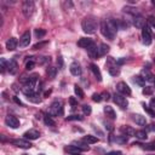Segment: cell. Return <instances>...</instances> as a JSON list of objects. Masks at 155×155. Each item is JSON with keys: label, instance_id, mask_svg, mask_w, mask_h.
Segmentation results:
<instances>
[{"label": "cell", "instance_id": "50", "mask_svg": "<svg viewBox=\"0 0 155 155\" xmlns=\"http://www.w3.org/2000/svg\"><path fill=\"white\" fill-rule=\"evenodd\" d=\"M153 82H154V84H155V76H154V81H153Z\"/></svg>", "mask_w": 155, "mask_h": 155}, {"label": "cell", "instance_id": "36", "mask_svg": "<svg viewBox=\"0 0 155 155\" xmlns=\"http://www.w3.org/2000/svg\"><path fill=\"white\" fill-rule=\"evenodd\" d=\"M135 82H137L139 86H144V84H145V80L139 75V76H135Z\"/></svg>", "mask_w": 155, "mask_h": 155}, {"label": "cell", "instance_id": "15", "mask_svg": "<svg viewBox=\"0 0 155 155\" xmlns=\"http://www.w3.org/2000/svg\"><path fill=\"white\" fill-rule=\"evenodd\" d=\"M132 119H133V121L137 124V125H139V126H145V124H147L145 116H143V115H141V114H133V115H132Z\"/></svg>", "mask_w": 155, "mask_h": 155}, {"label": "cell", "instance_id": "4", "mask_svg": "<svg viewBox=\"0 0 155 155\" xmlns=\"http://www.w3.org/2000/svg\"><path fill=\"white\" fill-rule=\"evenodd\" d=\"M50 115L51 116L63 115V103L61 101H55L50 107Z\"/></svg>", "mask_w": 155, "mask_h": 155}, {"label": "cell", "instance_id": "33", "mask_svg": "<svg viewBox=\"0 0 155 155\" xmlns=\"http://www.w3.org/2000/svg\"><path fill=\"white\" fill-rule=\"evenodd\" d=\"M124 11L127 12V13H131V15H133V16L139 15V13L137 12V10H136L135 7H131V6H125V7H124Z\"/></svg>", "mask_w": 155, "mask_h": 155}, {"label": "cell", "instance_id": "24", "mask_svg": "<svg viewBox=\"0 0 155 155\" xmlns=\"http://www.w3.org/2000/svg\"><path fill=\"white\" fill-rule=\"evenodd\" d=\"M108 52H109V46H108L107 44H101V45H100V47H98L100 57H101V56H106Z\"/></svg>", "mask_w": 155, "mask_h": 155}, {"label": "cell", "instance_id": "19", "mask_svg": "<svg viewBox=\"0 0 155 155\" xmlns=\"http://www.w3.org/2000/svg\"><path fill=\"white\" fill-rule=\"evenodd\" d=\"M104 113L107 114V116H108L109 119H112V120L116 119V113H115V110H114L112 107L106 106V107H104Z\"/></svg>", "mask_w": 155, "mask_h": 155}, {"label": "cell", "instance_id": "51", "mask_svg": "<svg viewBox=\"0 0 155 155\" xmlns=\"http://www.w3.org/2000/svg\"><path fill=\"white\" fill-rule=\"evenodd\" d=\"M39 155H45V154H39Z\"/></svg>", "mask_w": 155, "mask_h": 155}, {"label": "cell", "instance_id": "35", "mask_svg": "<svg viewBox=\"0 0 155 155\" xmlns=\"http://www.w3.org/2000/svg\"><path fill=\"white\" fill-rule=\"evenodd\" d=\"M46 34V32H45V30L44 29H35V35H37V38H39V39H41L44 35Z\"/></svg>", "mask_w": 155, "mask_h": 155}, {"label": "cell", "instance_id": "43", "mask_svg": "<svg viewBox=\"0 0 155 155\" xmlns=\"http://www.w3.org/2000/svg\"><path fill=\"white\" fill-rule=\"evenodd\" d=\"M106 155H122V153L120 150H115V151H110V153H107Z\"/></svg>", "mask_w": 155, "mask_h": 155}, {"label": "cell", "instance_id": "13", "mask_svg": "<svg viewBox=\"0 0 155 155\" xmlns=\"http://www.w3.org/2000/svg\"><path fill=\"white\" fill-rule=\"evenodd\" d=\"M94 44H95L94 40L90 39V38H81V39L78 41V45H79L80 47H82V49H88V47H91Z\"/></svg>", "mask_w": 155, "mask_h": 155}, {"label": "cell", "instance_id": "52", "mask_svg": "<svg viewBox=\"0 0 155 155\" xmlns=\"http://www.w3.org/2000/svg\"><path fill=\"white\" fill-rule=\"evenodd\" d=\"M154 61H155V58H154Z\"/></svg>", "mask_w": 155, "mask_h": 155}, {"label": "cell", "instance_id": "49", "mask_svg": "<svg viewBox=\"0 0 155 155\" xmlns=\"http://www.w3.org/2000/svg\"><path fill=\"white\" fill-rule=\"evenodd\" d=\"M148 130H150V131H155V125H153V124H151V125H149V126H148Z\"/></svg>", "mask_w": 155, "mask_h": 155}, {"label": "cell", "instance_id": "12", "mask_svg": "<svg viewBox=\"0 0 155 155\" xmlns=\"http://www.w3.org/2000/svg\"><path fill=\"white\" fill-rule=\"evenodd\" d=\"M133 25L138 29H143V27L145 25V19L143 16L141 15H137V16H133Z\"/></svg>", "mask_w": 155, "mask_h": 155}, {"label": "cell", "instance_id": "5", "mask_svg": "<svg viewBox=\"0 0 155 155\" xmlns=\"http://www.w3.org/2000/svg\"><path fill=\"white\" fill-rule=\"evenodd\" d=\"M114 98V102L121 108V109H125V108H127V106H129V101H127V98L124 96V95H120V94H115L114 96H113Z\"/></svg>", "mask_w": 155, "mask_h": 155}, {"label": "cell", "instance_id": "32", "mask_svg": "<svg viewBox=\"0 0 155 155\" xmlns=\"http://www.w3.org/2000/svg\"><path fill=\"white\" fill-rule=\"evenodd\" d=\"M7 66H9V62H6L5 58H0V68H1V73H4L7 69Z\"/></svg>", "mask_w": 155, "mask_h": 155}, {"label": "cell", "instance_id": "9", "mask_svg": "<svg viewBox=\"0 0 155 155\" xmlns=\"http://www.w3.org/2000/svg\"><path fill=\"white\" fill-rule=\"evenodd\" d=\"M12 144L18 147V148H22V149H29L32 147V143H30L28 139H13L12 141Z\"/></svg>", "mask_w": 155, "mask_h": 155}, {"label": "cell", "instance_id": "40", "mask_svg": "<svg viewBox=\"0 0 155 155\" xmlns=\"http://www.w3.org/2000/svg\"><path fill=\"white\" fill-rule=\"evenodd\" d=\"M92 100L95 102H101L102 101V95L101 94H94L92 95Z\"/></svg>", "mask_w": 155, "mask_h": 155}, {"label": "cell", "instance_id": "2", "mask_svg": "<svg viewBox=\"0 0 155 155\" xmlns=\"http://www.w3.org/2000/svg\"><path fill=\"white\" fill-rule=\"evenodd\" d=\"M81 27H82V30L85 33L94 34V33H96V30H97L98 23H97L96 18H94V17H86V18L82 19Z\"/></svg>", "mask_w": 155, "mask_h": 155}, {"label": "cell", "instance_id": "38", "mask_svg": "<svg viewBox=\"0 0 155 155\" xmlns=\"http://www.w3.org/2000/svg\"><path fill=\"white\" fill-rule=\"evenodd\" d=\"M82 112H84V114H85V115H90L92 110H91V107H90V106L85 104V106H82Z\"/></svg>", "mask_w": 155, "mask_h": 155}, {"label": "cell", "instance_id": "14", "mask_svg": "<svg viewBox=\"0 0 155 155\" xmlns=\"http://www.w3.org/2000/svg\"><path fill=\"white\" fill-rule=\"evenodd\" d=\"M69 70H70V73L74 75V76H79V75H81V67H80V64L78 63V62H73V63L70 64V67H69Z\"/></svg>", "mask_w": 155, "mask_h": 155}, {"label": "cell", "instance_id": "34", "mask_svg": "<svg viewBox=\"0 0 155 155\" xmlns=\"http://www.w3.org/2000/svg\"><path fill=\"white\" fill-rule=\"evenodd\" d=\"M143 109L145 110V113H148L151 118H155V110L153 109V108H150V107H147L145 104H143Z\"/></svg>", "mask_w": 155, "mask_h": 155}, {"label": "cell", "instance_id": "42", "mask_svg": "<svg viewBox=\"0 0 155 155\" xmlns=\"http://www.w3.org/2000/svg\"><path fill=\"white\" fill-rule=\"evenodd\" d=\"M67 120H82V116H80V115H72V116H68L67 118Z\"/></svg>", "mask_w": 155, "mask_h": 155}, {"label": "cell", "instance_id": "37", "mask_svg": "<svg viewBox=\"0 0 155 155\" xmlns=\"http://www.w3.org/2000/svg\"><path fill=\"white\" fill-rule=\"evenodd\" d=\"M143 94H144L145 96H150V95L153 94V87H150V86L144 87V88H143Z\"/></svg>", "mask_w": 155, "mask_h": 155}, {"label": "cell", "instance_id": "48", "mask_svg": "<svg viewBox=\"0 0 155 155\" xmlns=\"http://www.w3.org/2000/svg\"><path fill=\"white\" fill-rule=\"evenodd\" d=\"M13 101H15V102H16V103H17V104H21V106H22V104H23V103H22V102H21V100H18V98H17V97H13Z\"/></svg>", "mask_w": 155, "mask_h": 155}, {"label": "cell", "instance_id": "10", "mask_svg": "<svg viewBox=\"0 0 155 155\" xmlns=\"http://www.w3.org/2000/svg\"><path fill=\"white\" fill-rule=\"evenodd\" d=\"M29 43H30V32H29V30H27V32H24L22 34V37L19 38V44L18 45L21 47H25V46L29 45Z\"/></svg>", "mask_w": 155, "mask_h": 155}, {"label": "cell", "instance_id": "44", "mask_svg": "<svg viewBox=\"0 0 155 155\" xmlns=\"http://www.w3.org/2000/svg\"><path fill=\"white\" fill-rule=\"evenodd\" d=\"M47 44V41H44V43H40V44H37V45H34V50H38L39 47H41V46H44V45H46Z\"/></svg>", "mask_w": 155, "mask_h": 155}, {"label": "cell", "instance_id": "3", "mask_svg": "<svg viewBox=\"0 0 155 155\" xmlns=\"http://www.w3.org/2000/svg\"><path fill=\"white\" fill-rule=\"evenodd\" d=\"M34 10H35L34 1H32V0H25V1H23V4H22V12H23L24 17H27V18L32 17L33 13H34Z\"/></svg>", "mask_w": 155, "mask_h": 155}, {"label": "cell", "instance_id": "25", "mask_svg": "<svg viewBox=\"0 0 155 155\" xmlns=\"http://www.w3.org/2000/svg\"><path fill=\"white\" fill-rule=\"evenodd\" d=\"M141 76H142L144 80H147V81H154V75H153L149 70H145V69H144V70L142 72V75H141Z\"/></svg>", "mask_w": 155, "mask_h": 155}, {"label": "cell", "instance_id": "46", "mask_svg": "<svg viewBox=\"0 0 155 155\" xmlns=\"http://www.w3.org/2000/svg\"><path fill=\"white\" fill-rule=\"evenodd\" d=\"M149 23L151 24V27H154V28H155V18H154V17H151V16L149 17Z\"/></svg>", "mask_w": 155, "mask_h": 155}, {"label": "cell", "instance_id": "41", "mask_svg": "<svg viewBox=\"0 0 155 155\" xmlns=\"http://www.w3.org/2000/svg\"><path fill=\"white\" fill-rule=\"evenodd\" d=\"M143 148L147 149V150H154L155 149V142L154 143H149V144H144Z\"/></svg>", "mask_w": 155, "mask_h": 155}, {"label": "cell", "instance_id": "7", "mask_svg": "<svg viewBox=\"0 0 155 155\" xmlns=\"http://www.w3.org/2000/svg\"><path fill=\"white\" fill-rule=\"evenodd\" d=\"M116 90L120 95H124V96H130L131 95V88L126 82H122V81L119 82L116 85Z\"/></svg>", "mask_w": 155, "mask_h": 155}, {"label": "cell", "instance_id": "27", "mask_svg": "<svg viewBox=\"0 0 155 155\" xmlns=\"http://www.w3.org/2000/svg\"><path fill=\"white\" fill-rule=\"evenodd\" d=\"M73 144H74L75 147H78V148H79L80 150H82V151H86V150H88V149H90V147H88V144H86V143H84L82 141H81V142H79V141H78V142H74Z\"/></svg>", "mask_w": 155, "mask_h": 155}, {"label": "cell", "instance_id": "8", "mask_svg": "<svg viewBox=\"0 0 155 155\" xmlns=\"http://www.w3.org/2000/svg\"><path fill=\"white\" fill-rule=\"evenodd\" d=\"M5 124H6V126H9L11 129L19 127V120L16 116H13V115H7L5 118Z\"/></svg>", "mask_w": 155, "mask_h": 155}, {"label": "cell", "instance_id": "30", "mask_svg": "<svg viewBox=\"0 0 155 155\" xmlns=\"http://www.w3.org/2000/svg\"><path fill=\"white\" fill-rule=\"evenodd\" d=\"M135 136L138 138V139H147V132L143 131V130H139V131H136L135 132Z\"/></svg>", "mask_w": 155, "mask_h": 155}, {"label": "cell", "instance_id": "23", "mask_svg": "<svg viewBox=\"0 0 155 155\" xmlns=\"http://www.w3.org/2000/svg\"><path fill=\"white\" fill-rule=\"evenodd\" d=\"M121 131L124 132V135L127 136V137L135 136V132H136V131H135L132 127H130V126H122V127H121Z\"/></svg>", "mask_w": 155, "mask_h": 155}, {"label": "cell", "instance_id": "20", "mask_svg": "<svg viewBox=\"0 0 155 155\" xmlns=\"http://www.w3.org/2000/svg\"><path fill=\"white\" fill-rule=\"evenodd\" d=\"M100 139L96 137V136H91V135H87L82 138V142L86 143V144H94V143H97Z\"/></svg>", "mask_w": 155, "mask_h": 155}, {"label": "cell", "instance_id": "6", "mask_svg": "<svg viewBox=\"0 0 155 155\" xmlns=\"http://www.w3.org/2000/svg\"><path fill=\"white\" fill-rule=\"evenodd\" d=\"M142 38H143V43L145 45L151 44V32H150V27L148 24H145L142 29Z\"/></svg>", "mask_w": 155, "mask_h": 155}, {"label": "cell", "instance_id": "16", "mask_svg": "<svg viewBox=\"0 0 155 155\" xmlns=\"http://www.w3.org/2000/svg\"><path fill=\"white\" fill-rule=\"evenodd\" d=\"M18 44H19V43L17 41L16 38H10V39L6 41V49H7L9 51H13V50H16V47H17Z\"/></svg>", "mask_w": 155, "mask_h": 155}, {"label": "cell", "instance_id": "21", "mask_svg": "<svg viewBox=\"0 0 155 155\" xmlns=\"http://www.w3.org/2000/svg\"><path fill=\"white\" fill-rule=\"evenodd\" d=\"M90 68H91V70H92V73L95 74V76H96V79L98 80V81H101L102 80V74H101V72H100V69H98V67L96 66V64H94L92 63L91 66H90Z\"/></svg>", "mask_w": 155, "mask_h": 155}, {"label": "cell", "instance_id": "31", "mask_svg": "<svg viewBox=\"0 0 155 155\" xmlns=\"http://www.w3.org/2000/svg\"><path fill=\"white\" fill-rule=\"evenodd\" d=\"M74 92H75V95H76L79 98H84V91H82V88H81L80 86L75 85V86H74Z\"/></svg>", "mask_w": 155, "mask_h": 155}, {"label": "cell", "instance_id": "26", "mask_svg": "<svg viewBox=\"0 0 155 155\" xmlns=\"http://www.w3.org/2000/svg\"><path fill=\"white\" fill-rule=\"evenodd\" d=\"M46 74H47V76H49L50 79H55V78H56V74H57V68H55V67H49V68L46 69Z\"/></svg>", "mask_w": 155, "mask_h": 155}, {"label": "cell", "instance_id": "18", "mask_svg": "<svg viewBox=\"0 0 155 155\" xmlns=\"http://www.w3.org/2000/svg\"><path fill=\"white\" fill-rule=\"evenodd\" d=\"M87 51H88V55H90V57L91 58H98L100 57V53H98V47L94 44L91 47H88L87 49Z\"/></svg>", "mask_w": 155, "mask_h": 155}, {"label": "cell", "instance_id": "45", "mask_svg": "<svg viewBox=\"0 0 155 155\" xmlns=\"http://www.w3.org/2000/svg\"><path fill=\"white\" fill-rule=\"evenodd\" d=\"M149 106H150V108H153V109L155 110V98H151V100H150Z\"/></svg>", "mask_w": 155, "mask_h": 155}, {"label": "cell", "instance_id": "28", "mask_svg": "<svg viewBox=\"0 0 155 155\" xmlns=\"http://www.w3.org/2000/svg\"><path fill=\"white\" fill-rule=\"evenodd\" d=\"M44 121H45L46 125H49V126H56V122H55V120L51 118L50 114H46V115L44 116Z\"/></svg>", "mask_w": 155, "mask_h": 155}, {"label": "cell", "instance_id": "47", "mask_svg": "<svg viewBox=\"0 0 155 155\" xmlns=\"http://www.w3.org/2000/svg\"><path fill=\"white\" fill-rule=\"evenodd\" d=\"M69 102H70V104H72L73 107H74V106H76V103H78V102H76V101H75V100H74L73 97H72V98L69 100Z\"/></svg>", "mask_w": 155, "mask_h": 155}, {"label": "cell", "instance_id": "11", "mask_svg": "<svg viewBox=\"0 0 155 155\" xmlns=\"http://www.w3.org/2000/svg\"><path fill=\"white\" fill-rule=\"evenodd\" d=\"M24 138L25 139H29V141H33V139H38L39 137H40V133H39V131L38 130H34V129H32V130H29V131H27V132H24Z\"/></svg>", "mask_w": 155, "mask_h": 155}, {"label": "cell", "instance_id": "22", "mask_svg": "<svg viewBox=\"0 0 155 155\" xmlns=\"http://www.w3.org/2000/svg\"><path fill=\"white\" fill-rule=\"evenodd\" d=\"M66 150L69 153V154H72V155H79L82 150H80L78 147H75L74 144H72V145H69V147H67L66 148Z\"/></svg>", "mask_w": 155, "mask_h": 155}, {"label": "cell", "instance_id": "29", "mask_svg": "<svg viewBox=\"0 0 155 155\" xmlns=\"http://www.w3.org/2000/svg\"><path fill=\"white\" fill-rule=\"evenodd\" d=\"M108 72H109V74L113 75V76H116V75H119V73H120V70L118 69L116 66H108Z\"/></svg>", "mask_w": 155, "mask_h": 155}, {"label": "cell", "instance_id": "39", "mask_svg": "<svg viewBox=\"0 0 155 155\" xmlns=\"http://www.w3.org/2000/svg\"><path fill=\"white\" fill-rule=\"evenodd\" d=\"M35 67V63H34V61H29V62H27V64H25V68H27V70H30V69H33Z\"/></svg>", "mask_w": 155, "mask_h": 155}, {"label": "cell", "instance_id": "1", "mask_svg": "<svg viewBox=\"0 0 155 155\" xmlns=\"http://www.w3.org/2000/svg\"><path fill=\"white\" fill-rule=\"evenodd\" d=\"M101 33L103 34V37H106L109 40H114L116 32H118V24L116 21L108 18V19H102L101 22Z\"/></svg>", "mask_w": 155, "mask_h": 155}, {"label": "cell", "instance_id": "17", "mask_svg": "<svg viewBox=\"0 0 155 155\" xmlns=\"http://www.w3.org/2000/svg\"><path fill=\"white\" fill-rule=\"evenodd\" d=\"M7 70H9L10 74H12V75H15V74L17 73V70H18V64H17V62H16L15 59H11V61L9 62Z\"/></svg>", "mask_w": 155, "mask_h": 155}]
</instances>
